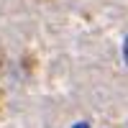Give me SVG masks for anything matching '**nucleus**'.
<instances>
[{
	"label": "nucleus",
	"mask_w": 128,
	"mask_h": 128,
	"mask_svg": "<svg viewBox=\"0 0 128 128\" xmlns=\"http://www.w3.org/2000/svg\"><path fill=\"white\" fill-rule=\"evenodd\" d=\"M123 59H126V64H128V36H126V41H123Z\"/></svg>",
	"instance_id": "obj_1"
},
{
	"label": "nucleus",
	"mask_w": 128,
	"mask_h": 128,
	"mask_svg": "<svg viewBox=\"0 0 128 128\" xmlns=\"http://www.w3.org/2000/svg\"><path fill=\"white\" fill-rule=\"evenodd\" d=\"M72 128H90V126H87V123H74Z\"/></svg>",
	"instance_id": "obj_2"
}]
</instances>
